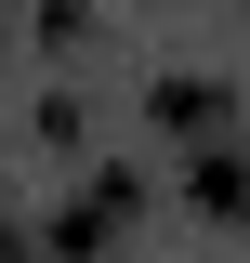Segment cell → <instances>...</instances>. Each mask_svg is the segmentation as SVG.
Instances as JSON below:
<instances>
[{"label": "cell", "mask_w": 250, "mask_h": 263, "mask_svg": "<svg viewBox=\"0 0 250 263\" xmlns=\"http://www.w3.org/2000/svg\"><path fill=\"white\" fill-rule=\"evenodd\" d=\"M198 197L211 211H250V158H198Z\"/></svg>", "instance_id": "cell-1"}]
</instances>
